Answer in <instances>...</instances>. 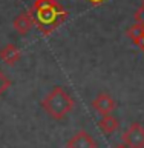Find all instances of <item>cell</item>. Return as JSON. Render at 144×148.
Here are the masks:
<instances>
[{"mask_svg":"<svg viewBox=\"0 0 144 148\" xmlns=\"http://www.w3.org/2000/svg\"><path fill=\"white\" fill-rule=\"evenodd\" d=\"M123 142L129 148H144V128L140 122H133L123 134Z\"/></svg>","mask_w":144,"mask_h":148,"instance_id":"obj_3","label":"cell"},{"mask_svg":"<svg viewBox=\"0 0 144 148\" xmlns=\"http://www.w3.org/2000/svg\"><path fill=\"white\" fill-rule=\"evenodd\" d=\"M115 148H129V147H127V145H124V143H121V145H117Z\"/></svg>","mask_w":144,"mask_h":148,"instance_id":"obj_14","label":"cell"},{"mask_svg":"<svg viewBox=\"0 0 144 148\" xmlns=\"http://www.w3.org/2000/svg\"><path fill=\"white\" fill-rule=\"evenodd\" d=\"M135 22L144 25V2H143V5L137 9V12H135Z\"/></svg>","mask_w":144,"mask_h":148,"instance_id":"obj_11","label":"cell"},{"mask_svg":"<svg viewBox=\"0 0 144 148\" xmlns=\"http://www.w3.org/2000/svg\"><path fill=\"white\" fill-rule=\"evenodd\" d=\"M34 16H32L31 11H25V12H20L18 16L14 18L12 22V26L20 36H26L32 28H34Z\"/></svg>","mask_w":144,"mask_h":148,"instance_id":"obj_5","label":"cell"},{"mask_svg":"<svg viewBox=\"0 0 144 148\" xmlns=\"http://www.w3.org/2000/svg\"><path fill=\"white\" fill-rule=\"evenodd\" d=\"M0 59L3 60L6 65H16L20 59V49L17 48V45L8 43L0 49Z\"/></svg>","mask_w":144,"mask_h":148,"instance_id":"obj_7","label":"cell"},{"mask_svg":"<svg viewBox=\"0 0 144 148\" xmlns=\"http://www.w3.org/2000/svg\"><path fill=\"white\" fill-rule=\"evenodd\" d=\"M127 36H129V39H130L132 43L140 48V45L143 42V37H144V25H141V23H138V22L132 23V25L129 26V29H127Z\"/></svg>","mask_w":144,"mask_h":148,"instance_id":"obj_9","label":"cell"},{"mask_svg":"<svg viewBox=\"0 0 144 148\" xmlns=\"http://www.w3.org/2000/svg\"><path fill=\"white\" fill-rule=\"evenodd\" d=\"M66 148H98V145H97L95 139L92 137L91 133L81 130L68 140Z\"/></svg>","mask_w":144,"mask_h":148,"instance_id":"obj_4","label":"cell"},{"mask_svg":"<svg viewBox=\"0 0 144 148\" xmlns=\"http://www.w3.org/2000/svg\"><path fill=\"white\" fill-rule=\"evenodd\" d=\"M9 86H11V80H9L6 74H5L2 69H0V96H2Z\"/></svg>","mask_w":144,"mask_h":148,"instance_id":"obj_10","label":"cell"},{"mask_svg":"<svg viewBox=\"0 0 144 148\" xmlns=\"http://www.w3.org/2000/svg\"><path fill=\"white\" fill-rule=\"evenodd\" d=\"M41 106L52 119L62 120L74 108V99L63 86H54L43 99Z\"/></svg>","mask_w":144,"mask_h":148,"instance_id":"obj_2","label":"cell"},{"mask_svg":"<svg viewBox=\"0 0 144 148\" xmlns=\"http://www.w3.org/2000/svg\"><path fill=\"white\" fill-rule=\"evenodd\" d=\"M140 49L144 53V37H143V42H141V45H140Z\"/></svg>","mask_w":144,"mask_h":148,"instance_id":"obj_13","label":"cell"},{"mask_svg":"<svg viewBox=\"0 0 144 148\" xmlns=\"http://www.w3.org/2000/svg\"><path fill=\"white\" fill-rule=\"evenodd\" d=\"M118 125H120L118 119L114 117L110 113L101 114V119L98 120V127H100V130H101L104 134H112V133H115V131L118 130Z\"/></svg>","mask_w":144,"mask_h":148,"instance_id":"obj_8","label":"cell"},{"mask_svg":"<svg viewBox=\"0 0 144 148\" xmlns=\"http://www.w3.org/2000/svg\"><path fill=\"white\" fill-rule=\"evenodd\" d=\"M34 23L41 34L49 36L68 18V11L57 0H35L31 9Z\"/></svg>","mask_w":144,"mask_h":148,"instance_id":"obj_1","label":"cell"},{"mask_svg":"<svg viewBox=\"0 0 144 148\" xmlns=\"http://www.w3.org/2000/svg\"><path fill=\"white\" fill-rule=\"evenodd\" d=\"M92 106H94L100 114H107V113H112L115 110V100L110 94H107V92H100V94L92 100Z\"/></svg>","mask_w":144,"mask_h":148,"instance_id":"obj_6","label":"cell"},{"mask_svg":"<svg viewBox=\"0 0 144 148\" xmlns=\"http://www.w3.org/2000/svg\"><path fill=\"white\" fill-rule=\"evenodd\" d=\"M89 2H91L92 5H101L103 2H106V0H89Z\"/></svg>","mask_w":144,"mask_h":148,"instance_id":"obj_12","label":"cell"}]
</instances>
